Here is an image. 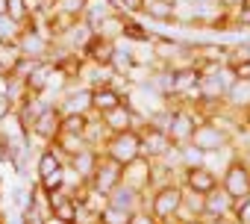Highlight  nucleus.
<instances>
[{
    "mask_svg": "<svg viewBox=\"0 0 250 224\" xmlns=\"http://www.w3.org/2000/svg\"><path fill=\"white\" fill-rule=\"evenodd\" d=\"M183 195H186V186L177 180H168L150 189V212L159 218V224H177V218L183 215Z\"/></svg>",
    "mask_w": 250,
    "mask_h": 224,
    "instance_id": "obj_1",
    "label": "nucleus"
},
{
    "mask_svg": "<svg viewBox=\"0 0 250 224\" xmlns=\"http://www.w3.org/2000/svg\"><path fill=\"white\" fill-rule=\"evenodd\" d=\"M191 145L197 151H203L206 157L209 154H224L232 148V133L218 121V118H200L194 136H191Z\"/></svg>",
    "mask_w": 250,
    "mask_h": 224,
    "instance_id": "obj_2",
    "label": "nucleus"
},
{
    "mask_svg": "<svg viewBox=\"0 0 250 224\" xmlns=\"http://www.w3.org/2000/svg\"><path fill=\"white\" fill-rule=\"evenodd\" d=\"M106 157H112L115 162H121V165H127V162H133L136 157H142V133L139 130H124V133H112L106 142H103V148H100Z\"/></svg>",
    "mask_w": 250,
    "mask_h": 224,
    "instance_id": "obj_3",
    "label": "nucleus"
},
{
    "mask_svg": "<svg viewBox=\"0 0 250 224\" xmlns=\"http://www.w3.org/2000/svg\"><path fill=\"white\" fill-rule=\"evenodd\" d=\"M221 186L232 201H241L250 195V165L244 157H229L221 174Z\"/></svg>",
    "mask_w": 250,
    "mask_h": 224,
    "instance_id": "obj_4",
    "label": "nucleus"
},
{
    "mask_svg": "<svg viewBox=\"0 0 250 224\" xmlns=\"http://www.w3.org/2000/svg\"><path fill=\"white\" fill-rule=\"evenodd\" d=\"M197 124H200V115H197L191 106L180 103V106H174V112H171V124H168V133H165V136H168V142H171L174 148L191 145V136H194Z\"/></svg>",
    "mask_w": 250,
    "mask_h": 224,
    "instance_id": "obj_5",
    "label": "nucleus"
},
{
    "mask_svg": "<svg viewBox=\"0 0 250 224\" xmlns=\"http://www.w3.org/2000/svg\"><path fill=\"white\" fill-rule=\"evenodd\" d=\"M180 183L188 189V192H197V195H209L221 186V174L206 165V162H197V165H183L180 168Z\"/></svg>",
    "mask_w": 250,
    "mask_h": 224,
    "instance_id": "obj_6",
    "label": "nucleus"
},
{
    "mask_svg": "<svg viewBox=\"0 0 250 224\" xmlns=\"http://www.w3.org/2000/svg\"><path fill=\"white\" fill-rule=\"evenodd\" d=\"M59 133H62V109H59V103L53 100L42 115L36 118V124L30 127V142H42V145H50V142H56L59 139Z\"/></svg>",
    "mask_w": 250,
    "mask_h": 224,
    "instance_id": "obj_7",
    "label": "nucleus"
},
{
    "mask_svg": "<svg viewBox=\"0 0 250 224\" xmlns=\"http://www.w3.org/2000/svg\"><path fill=\"white\" fill-rule=\"evenodd\" d=\"M124 180V165L121 162H115L112 157H100V162H97V171H94V177L88 180V186L97 192V195H106L109 198V192L118 186Z\"/></svg>",
    "mask_w": 250,
    "mask_h": 224,
    "instance_id": "obj_8",
    "label": "nucleus"
},
{
    "mask_svg": "<svg viewBox=\"0 0 250 224\" xmlns=\"http://www.w3.org/2000/svg\"><path fill=\"white\" fill-rule=\"evenodd\" d=\"M153 171H156V162L150 157H136L133 162L124 165V183L139 189V192H150L153 189Z\"/></svg>",
    "mask_w": 250,
    "mask_h": 224,
    "instance_id": "obj_9",
    "label": "nucleus"
},
{
    "mask_svg": "<svg viewBox=\"0 0 250 224\" xmlns=\"http://www.w3.org/2000/svg\"><path fill=\"white\" fill-rule=\"evenodd\" d=\"M133 112H136V103H133L130 97H124L115 109L103 112L100 121L106 124L109 133H124V130H133Z\"/></svg>",
    "mask_w": 250,
    "mask_h": 224,
    "instance_id": "obj_10",
    "label": "nucleus"
},
{
    "mask_svg": "<svg viewBox=\"0 0 250 224\" xmlns=\"http://www.w3.org/2000/svg\"><path fill=\"white\" fill-rule=\"evenodd\" d=\"M100 157H103V151L100 148H94V145H88V148H83L80 154H74L71 159H68V168L80 177V180H91L94 177V171H97V162H100Z\"/></svg>",
    "mask_w": 250,
    "mask_h": 224,
    "instance_id": "obj_11",
    "label": "nucleus"
},
{
    "mask_svg": "<svg viewBox=\"0 0 250 224\" xmlns=\"http://www.w3.org/2000/svg\"><path fill=\"white\" fill-rule=\"evenodd\" d=\"M171 142H168V136L165 133H159V130H153L150 124L142 130V154L145 157H150L153 162H159V159H165L168 154H171Z\"/></svg>",
    "mask_w": 250,
    "mask_h": 224,
    "instance_id": "obj_12",
    "label": "nucleus"
},
{
    "mask_svg": "<svg viewBox=\"0 0 250 224\" xmlns=\"http://www.w3.org/2000/svg\"><path fill=\"white\" fill-rule=\"evenodd\" d=\"M232 209H235V201L224 192V186H218L215 192H209V195H206V209H203V218H206V221L232 218Z\"/></svg>",
    "mask_w": 250,
    "mask_h": 224,
    "instance_id": "obj_13",
    "label": "nucleus"
},
{
    "mask_svg": "<svg viewBox=\"0 0 250 224\" xmlns=\"http://www.w3.org/2000/svg\"><path fill=\"white\" fill-rule=\"evenodd\" d=\"M68 162L50 148V145H44L39 154H36V159H33V180H44V177H50V174H56L59 168H65Z\"/></svg>",
    "mask_w": 250,
    "mask_h": 224,
    "instance_id": "obj_14",
    "label": "nucleus"
},
{
    "mask_svg": "<svg viewBox=\"0 0 250 224\" xmlns=\"http://www.w3.org/2000/svg\"><path fill=\"white\" fill-rule=\"evenodd\" d=\"M53 74H56V65H53L50 59L39 62V65L30 71V77L24 80L27 91H33V94H44V91L50 89V83H53Z\"/></svg>",
    "mask_w": 250,
    "mask_h": 224,
    "instance_id": "obj_15",
    "label": "nucleus"
},
{
    "mask_svg": "<svg viewBox=\"0 0 250 224\" xmlns=\"http://www.w3.org/2000/svg\"><path fill=\"white\" fill-rule=\"evenodd\" d=\"M142 198H145V192H139V189L127 186L124 180L109 192V203H115V206H121V209H130V212L142 209Z\"/></svg>",
    "mask_w": 250,
    "mask_h": 224,
    "instance_id": "obj_16",
    "label": "nucleus"
},
{
    "mask_svg": "<svg viewBox=\"0 0 250 224\" xmlns=\"http://www.w3.org/2000/svg\"><path fill=\"white\" fill-rule=\"evenodd\" d=\"M121 100H124V94H121L112 83H109V86H97V89H91V109H94V115H103V112L115 109Z\"/></svg>",
    "mask_w": 250,
    "mask_h": 224,
    "instance_id": "obj_17",
    "label": "nucleus"
},
{
    "mask_svg": "<svg viewBox=\"0 0 250 224\" xmlns=\"http://www.w3.org/2000/svg\"><path fill=\"white\" fill-rule=\"evenodd\" d=\"M88 145H91V142H88L83 133H65V130L59 133V139H56V142H50V148H53L65 162H68L74 154H80L83 148H88Z\"/></svg>",
    "mask_w": 250,
    "mask_h": 224,
    "instance_id": "obj_18",
    "label": "nucleus"
},
{
    "mask_svg": "<svg viewBox=\"0 0 250 224\" xmlns=\"http://www.w3.org/2000/svg\"><path fill=\"white\" fill-rule=\"evenodd\" d=\"M227 109L232 112H244L250 106V80H232L227 86V97H224Z\"/></svg>",
    "mask_w": 250,
    "mask_h": 224,
    "instance_id": "obj_19",
    "label": "nucleus"
},
{
    "mask_svg": "<svg viewBox=\"0 0 250 224\" xmlns=\"http://www.w3.org/2000/svg\"><path fill=\"white\" fill-rule=\"evenodd\" d=\"M142 15L150 18V21H156V24H174V21H177L174 0H147Z\"/></svg>",
    "mask_w": 250,
    "mask_h": 224,
    "instance_id": "obj_20",
    "label": "nucleus"
},
{
    "mask_svg": "<svg viewBox=\"0 0 250 224\" xmlns=\"http://www.w3.org/2000/svg\"><path fill=\"white\" fill-rule=\"evenodd\" d=\"M124 24H127V15H121V12H112L109 18H103L97 24V36L109 39V42H118L124 39Z\"/></svg>",
    "mask_w": 250,
    "mask_h": 224,
    "instance_id": "obj_21",
    "label": "nucleus"
},
{
    "mask_svg": "<svg viewBox=\"0 0 250 224\" xmlns=\"http://www.w3.org/2000/svg\"><path fill=\"white\" fill-rule=\"evenodd\" d=\"M18 218H21V224H47L50 221V209H47L44 201H33V203H27L18 212Z\"/></svg>",
    "mask_w": 250,
    "mask_h": 224,
    "instance_id": "obj_22",
    "label": "nucleus"
},
{
    "mask_svg": "<svg viewBox=\"0 0 250 224\" xmlns=\"http://www.w3.org/2000/svg\"><path fill=\"white\" fill-rule=\"evenodd\" d=\"M115 12V3H112V0H85V15L83 18H88L94 27L103 21V18H109Z\"/></svg>",
    "mask_w": 250,
    "mask_h": 224,
    "instance_id": "obj_23",
    "label": "nucleus"
},
{
    "mask_svg": "<svg viewBox=\"0 0 250 224\" xmlns=\"http://www.w3.org/2000/svg\"><path fill=\"white\" fill-rule=\"evenodd\" d=\"M130 221H133V212L130 209H121L115 203H106L97 212V224H130Z\"/></svg>",
    "mask_w": 250,
    "mask_h": 224,
    "instance_id": "obj_24",
    "label": "nucleus"
},
{
    "mask_svg": "<svg viewBox=\"0 0 250 224\" xmlns=\"http://www.w3.org/2000/svg\"><path fill=\"white\" fill-rule=\"evenodd\" d=\"M91 115H94V112H88V115H85V112H62V130L65 133H83L85 136Z\"/></svg>",
    "mask_w": 250,
    "mask_h": 224,
    "instance_id": "obj_25",
    "label": "nucleus"
},
{
    "mask_svg": "<svg viewBox=\"0 0 250 224\" xmlns=\"http://www.w3.org/2000/svg\"><path fill=\"white\" fill-rule=\"evenodd\" d=\"M24 24H18L15 18H9L6 12H0V42L6 45H18V36H21Z\"/></svg>",
    "mask_w": 250,
    "mask_h": 224,
    "instance_id": "obj_26",
    "label": "nucleus"
},
{
    "mask_svg": "<svg viewBox=\"0 0 250 224\" xmlns=\"http://www.w3.org/2000/svg\"><path fill=\"white\" fill-rule=\"evenodd\" d=\"M203 209H206V195H197V192H188L183 195V215H197L203 218Z\"/></svg>",
    "mask_w": 250,
    "mask_h": 224,
    "instance_id": "obj_27",
    "label": "nucleus"
},
{
    "mask_svg": "<svg viewBox=\"0 0 250 224\" xmlns=\"http://www.w3.org/2000/svg\"><path fill=\"white\" fill-rule=\"evenodd\" d=\"M6 15L15 18L18 24H27L33 18V6H30V0H6Z\"/></svg>",
    "mask_w": 250,
    "mask_h": 224,
    "instance_id": "obj_28",
    "label": "nucleus"
},
{
    "mask_svg": "<svg viewBox=\"0 0 250 224\" xmlns=\"http://www.w3.org/2000/svg\"><path fill=\"white\" fill-rule=\"evenodd\" d=\"M53 12L68 15V18H83L85 15V0H53Z\"/></svg>",
    "mask_w": 250,
    "mask_h": 224,
    "instance_id": "obj_29",
    "label": "nucleus"
},
{
    "mask_svg": "<svg viewBox=\"0 0 250 224\" xmlns=\"http://www.w3.org/2000/svg\"><path fill=\"white\" fill-rule=\"evenodd\" d=\"M112 3H115V12L121 15H142L147 0H112Z\"/></svg>",
    "mask_w": 250,
    "mask_h": 224,
    "instance_id": "obj_30",
    "label": "nucleus"
},
{
    "mask_svg": "<svg viewBox=\"0 0 250 224\" xmlns=\"http://www.w3.org/2000/svg\"><path fill=\"white\" fill-rule=\"evenodd\" d=\"M232 221L235 224H250V195L235 201V209H232Z\"/></svg>",
    "mask_w": 250,
    "mask_h": 224,
    "instance_id": "obj_31",
    "label": "nucleus"
},
{
    "mask_svg": "<svg viewBox=\"0 0 250 224\" xmlns=\"http://www.w3.org/2000/svg\"><path fill=\"white\" fill-rule=\"evenodd\" d=\"M15 109H18V103H15L6 91H0V124H6V121L15 115Z\"/></svg>",
    "mask_w": 250,
    "mask_h": 224,
    "instance_id": "obj_32",
    "label": "nucleus"
},
{
    "mask_svg": "<svg viewBox=\"0 0 250 224\" xmlns=\"http://www.w3.org/2000/svg\"><path fill=\"white\" fill-rule=\"evenodd\" d=\"M229 71H232L235 80H250V56H244V59H232V62H229Z\"/></svg>",
    "mask_w": 250,
    "mask_h": 224,
    "instance_id": "obj_33",
    "label": "nucleus"
},
{
    "mask_svg": "<svg viewBox=\"0 0 250 224\" xmlns=\"http://www.w3.org/2000/svg\"><path fill=\"white\" fill-rule=\"evenodd\" d=\"M130 224H159V218L150 212V209H136L133 212V221Z\"/></svg>",
    "mask_w": 250,
    "mask_h": 224,
    "instance_id": "obj_34",
    "label": "nucleus"
},
{
    "mask_svg": "<svg viewBox=\"0 0 250 224\" xmlns=\"http://www.w3.org/2000/svg\"><path fill=\"white\" fill-rule=\"evenodd\" d=\"M232 24L241 27V30H250V6H241V9L232 15Z\"/></svg>",
    "mask_w": 250,
    "mask_h": 224,
    "instance_id": "obj_35",
    "label": "nucleus"
},
{
    "mask_svg": "<svg viewBox=\"0 0 250 224\" xmlns=\"http://www.w3.org/2000/svg\"><path fill=\"white\" fill-rule=\"evenodd\" d=\"M241 6H247V0H221V9L229 12V15H235Z\"/></svg>",
    "mask_w": 250,
    "mask_h": 224,
    "instance_id": "obj_36",
    "label": "nucleus"
},
{
    "mask_svg": "<svg viewBox=\"0 0 250 224\" xmlns=\"http://www.w3.org/2000/svg\"><path fill=\"white\" fill-rule=\"evenodd\" d=\"M180 224H206V218H197V215H183Z\"/></svg>",
    "mask_w": 250,
    "mask_h": 224,
    "instance_id": "obj_37",
    "label": "nucleus"
},
{
    "mask_svg": "<svg viewBox=\"0 0 250 224\" xmlns=\"http://www.w3.org/2000/svg\"><path fill=\"white\" fill-rule=\"evenodd\" d=\"M206 224H235L232 218H218V221H206Z\"/></svg>",
    "mask_w": 250,
    "mask_h": 224,
    "instance_id": "obj_38",
    "label": "nucleus"
},
{
    "mask_svg": "<svg viewBox=\"0 0 250 224\" xmlns=\"http://www.w3.org/2000/svg\"><path fill=\"white\" fill-rule=\"evenodd\" d=\"M241 115H244V127H250V106H247V109L241 112Z\"/></svg>",
    "mask_w": 250,
    "mask_h": 224,
    "instance_id": "obj_39",
    "label": "nucleus"
},
{
    "mask_svg": "<svg viewBox=\"0 0 250 224\" xmlns=\"http://www.w3.org/2000/svg\"><path fill=\"white\" fill-rule=\"evenodd\" d=\"M0 12H6V0H0Z\"/></svg>",
    "mask_w": 250,
    "mask_h": 224,
    "instance_id": "obj_40",
    "label": "nucleus"
},
{
    "mask_svg": "<svg viewBox=\"0 0 250 224\" xmlns=\"http://www.w3.org/2000/svg\"><path fill=\"white\" fill-rule=\"evenodd\" d=\"M47 224H62V221H56V218H50V221H47Z\"/></svg>",
    "mask_w": 250,
    "mask_h": 224,
    "instance_id": "obj_41",
    "label": "nucleus"
},
{
    "mask_svg": "<svg viewBox=\"0 0 250 224\" xmlns=\"http://www.w3.org/2000/svg\"><path fill=\"white\" fill-rule=\"evenodd\" d=\"M0 224H6V221H3V218H0Z\"/></svg>",
    "mask_w": 250,
    "mask_h": 224,
    "instance_id": "obj_42",
    "label": "nucleus"
}]
</instances>
